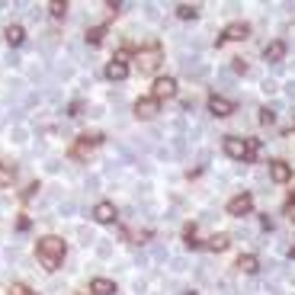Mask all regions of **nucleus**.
I'll return each instance as SVG.
<instances>
[{"label":"nucleus","mask_w":295,"mask_h":295,"mask_svg":"<svg viewBox=\"0 0 295 295\" xmlns=\"http://www.w3.org/2000/svg\"><path fill=\"white\" fill-rule=\"evenodd\" d=\"M39 257L45 263V270H55L64 257V241L58 234H48V238H39Z\"/></svg>","instance_id":"f257e3e1"},{"label":"nucleus","mask_w":295,"mask_h":295,"mask_svg":"<svg viewBox=\"0 0 295 295\" xmlns=\"http://www.w3.org/2000/svg\"><path fill=\"white\" fill-rule=\"evenodd\" d=\"M250 151H254V144L244 141V138H225V154H228L231 161H247L250 158Z\"/></svg>","instance_id":"f03ea898"},{"label":"nucleus","mask_w":295,"mask_h":295,"mask_svg":"<svg viewBox=\"0 0 295 295\" xmlns=\"http://www.w3.org/2000/svg\"><path fill=\"white\" fill-rule=\"evenodd\" d=\"M180 64H183L186 77H196V81H199V77H205V74H209V67H205L202 61H199L196 55H193V58H189V55H183V61H180Z\"/></svg>","instance_id":"7ed1b4c3"},{"label":"nucleus","mask_w":295,"mask_h":295,"mask_svg":"<svg viewBox=\"0 0 295 295\" xmlns=\"http://www.w3.org/2000/svg\"><path fill=\"white\" fill-rule=\"evenodd\" d=\"M173 93H177V81H173V77H158V81H154V100L173 97Z\"/></svg>","instance_id":"20e7f679"},{"label":"nucleus","mask_w":295,"mask_h":295,"mask_svg":"<svg viewBox=\"0 0 295 295\" xmlns=\"http://www.w3.org/2000/svg\"><path fill=\"white\" fill-rule=\"evenodd\" d=\"M209 112H212V116H218V119H225V116H231V112H234V106H231V100H225V97L215 93V97L209 100Z\"/></svg>","instance_id":"39448f33"},{"label":"nucleus","mask_w":295,"mask_h":295,"mask_svg":"<svg viewBox=\"0 0 295 295\" xmlns=\"http://www.w3.org/2000/svg\"><path fill=\"white\" fill-rule=\"evenodd\" d=\"M250 205H254V199H250L247 193L244 196H234L231 202H228V215H238V218H241V215L250 212Z\"/></svg>","instance_id":"423d86ee"},{"label":"nucleus","mask_w":295,"mask_h":295,"mask_svg":"<svg viewBox=\"0 0 295 295\" xmlns=\"http://www.w3.org/2000/svg\"><path fill=\"white\" fill-rule=\"evenodd\" d=\"M158 61H161V51H158V48H144L141 55H138V67H141L144 74L154 71V67H158Z\"/></svg>","instance_id":"0eeeda50"},{"label":"nucleus","mask_w":295,"mask_h":295,"mask_svg":"<svg viewBox=\"0 0 295 295\" xmlns=\"http://www.w3.org/2000/svg\"><path fill=\"white\" fill-rule=\"evenodd\" d=\"M93 218H97L100 225H112V222H116V205L97 202V209H93Z\"/></svg>","instance_id":"6e6552de"},{"label":"nucleus","mask_w":295,"mask_h":295,"mask_svg":"<svg viewBox=\"0 0 295 295\" xmlns=\"http://www.w3.org/2000/svg\"><path fill=\"white\" fill-rule=\"evenodd\" d=\"M135 116L144 119V122H148V119H154V116H158V100H138L135 103Z\"/></svg>","instance_id":"1a4fd4ad"},{"label":"nucleus","mask_w":295,"mask_h":295,"mask_svg":"<svg viewBox=\"0 0 295 295\" xmlns=\"http://www.w3.org/2000/svg\"><path fill=\"white\" fill-rule=\"evenodd\" d=\"M125 74H128V67H125V61H119V58L106 64V77L109 81H125Z\"/></svg>","instance_id":"9d476101"},{"label":"nucleus","mask_w":295,"mask_h":295,"mask_svg":"<svg viewBox=\"0 0 295 295\" xmlns=\"http://www.w3.org/2000/svg\"><path fill=\"white\" fill-rule=\"evenodd\" d=\"M247 32H250V29H247L244 23H231L228 29H225V39H231V42H244V39H247Z\"/></svg>","instance_id":"9b49d317"},{"label":"nucleus","mask_w":295,"mask_h":295,"mask_svg":"<svg viewBox=\"0 0 295 295\" xmlns=\"http://www.w3.org/2000/svg\"><path fill=\"white\" fill-rule=\"evenodd\" d=\"M270 177L276 180V183H285V180L292 177V170H289V164H282V161H276L273 167H270Z\"/></svg>","instance_id":"f8f14e48"},{"label":"nucleus","mask_w":295,"mask_h":295,"mask_svg":"<svg viewBox=\"0 0 295 295\" xmlns=\"http://www.w3.org/2000/svg\"><path fill=\"white\" fill-rule=\"evenodd\" d=\"M263 55H266V61H276V64H279L282 55H285V45H282V42H273V45L263 48Z\"/></svg>","instance_id":"ddd939ff"},{"label":"nucleus","mask_w":295,"mask_h":295,"mask_svg":"<svg viewBox=\"0 0 295 295\" xmlns=\"http://www.w3.org/2000/svg\"><path fill=\"white\" fill-rule=\"evenodd\" d=\"M228 244H231L228 234H212V238L205 241V247H209V250H218V254H222V250H228Z\"/></svg>","instance_id":"4468645a"},{"label":"nucleus","mask_w":295,"mask_h":295,"mask_svg":"<svg viewBox=\"0 0 295 295\" xmlns=\"http://www.w3.org/2000/svg\"><path fill=\"white\" fill-rule=\"evenodd\" d=\"M23 39H26V32H23V26H7V42L16 48V45H23Z\"/></svg>","instance_id":"2eb2a0df"},{"label":"nucleus","mask_w":295,"mask_h":295,"mask_svg":"<svg viewBox=\"0 0 295 295\" xmlns=\"http://www.w3.org/2000/svg\"><path fill=\"white\" fill-rule=\"evenodd\" d=\"M23 93H26L23 81H10V84H7V100H23Z\"/></svg>","instance_id":"dca6fc26"},{"label":"nucleus","mask_w":295,"mask_h":295,"mask_svg":"<svg viewBox=\"0 0 295 295\" xmlns=\"http://www.w3.org/2000/svg\"><path fill=\"white\" fill-rule=\"evenodd\" d=\"M90 289L100 292V295H112V292H116V282H109V279H93Z\"/></svg>","instance_id":"f3484780"},{"label":"nucleus","mask_w":295,"mask_h":295,"mask_svg":"<svg viewBox=\"0 0 295 295\" xmlns=\"http://www.w3.org/2000/svg\"><path fill=\"white\" fill-rule=\"evenodd\" d=\"M74 212H77V202H74V199H61V202H58V215H61V218H71Z\"/></svg>","instance_id":"a211bd4d"},{"label":"nucleus","mask_w":295,"mask_h":295,"mask_svg":"<svg viewBox=\"0 0 295 295\" xmlns=\"http://www.w3.org/2000/svg\"><path fill=\"white\" fill-rule=\"evenodd\" d=\"M238 266H241L244 273H257V270H260V266H257V257H250V254L241 257V260H238Z\"/></svg>","instance_id":"6ab92c4d"},{"label":"nucleus","mask_w":295,"mask_h":295,"mask_svg":"<svg viewBox=\"0 0 295 295\" xmlns=\"http://www.w3.org/2000/svg\"><path fill=\"white\" fill-rule=\"evenodd\" d=\"M196 13H199V10H196L193 4H180V7H177V16H180V20H196Z\"/></svg>","instance_id":"aec40b11"},{"label":"nucleus","mask_w":295,"mask_h":295,"mask_svg":"<svg viewBox=\"0 0 295 295\" xmlns=\"http://www.w3.org/2000/svg\"><path fill=\"white\" fill-rule=\"evenodd\" d=\"M26 138H29V132H26L23 125H16V128H10V141H13V144H26Z\"/></svg>","instance_id":"412c9836"},{"label":"nucleus","mask_w":295,"mask_h":295,"mask_svg":"<svg viewBox=\"0 0 295 295\" xmlns=\"http://www.w3.org/2000/svg\"><path fill=\"white\" fill-rule=\"evenodd\" d=\"M97 257L100 260H109L112 257V244H109V241H97Z\"/></svg>","instance_id":"4be33fe9"},{"label":"nucleus","mask_w":295,"mask_h":295,"mask_svg":"<svg viewBox=\"0 0 295 295\" xmlns=\"http://www.w3.org/2000/svg\"><path fill=\"white\" fill-rule=\"evenodd\" d=\"M13 183V170L10 167H4V164H0V189H7Z\"/></svg>","instance_id":"5701e85b"},{"label":"nucleus","mask_w":295,"mask_h":295,"mask_svg":"<svg viewBox=\"0 0 295 295\" xmlns=\"http://www.w3.org/2000/svg\"><path fill=\"white\" fill-rule=\"evenodd\" d=\"M173 154H177V158H183V154H186V135L173 138Z\"/></svg>","instance_id":"b1692460"},{"label":"nucleus","mask_w":295,"mask_h":295,"mask_svg":"<svg viewBox=\"0 0 295 295\" xmlns=\"http://www.w3.org/2000/svg\"><path fill=\"white\" fill-rule=\"evenodd\" d=\"M77 238H81V244H93V241H97V238H93V231L87 228V225H84V228H77Z\"/></svg>","instance_id":"393cba45"},{"label":"nucleus","mask_w":295,"mask_h":295,"mask_svg":"<svg viewBox=\"0 0 295 295\" xmlns=\"http://www.w3.org/2000/svg\"><path fill=\"white\" fill-rule=\"evenodd\" d=\"M4 64H7V67H20V55H16V51H7V55H4Z\"/></svg>","instance_id":"a878e982"},{"label":"nucleus","mask_w":295,"mask_h":295,"mask_svg":"<svg viewBox=\"0 0 295 295\" xmlns=\"http://www.w3.org/2000/svg\"><path fill=\"white\" fill-rule=\"evenodd\" d=\"M170 270H173V273H186V270H189V263H186L183 257H177V260H173V266H170Z\"/></svg>","instance_id":"bb28decb"},{"label":"nucleus","mask_w":295,"mask_h":295,"mask_svg":"<svg viewBox=\"0 0 295 295\" xmlns=\"http://www.w3.org/2000/svg\"><path fill=\"white\" fill-rule=\"evenodd\" d=\"M260 122L273 125V122H276V109H263V112H260Z\"/></svg>","instance_id":"cd10ccee"},{"label":"nucleus","mask_w":295,"mask_h":295,"mask_svg":"<svg viewBox=\"0 0 295 295\" xmlns=\"http://www.w3.org/2000/svg\"><path fill=\"white\" fill-rule=\"evenodd\" d=\"M84 186H87V189H90V193H93V189L100 186V177H97V173H90V177L84 180Z\"/></svg>","instance_id":"c85d7f7f"},{"label":"nucleus","mask_w":295,"mask_h":295,"mask_svg":"<svg viewBox=\"0 0 295 295\" xmlns=\"http://www.w3.org/2000/svg\"><path fill=\"white\" fill-rule=\"evenodd\" d=\"M276 90H279V84H276V81H263V93H266V97H273Z\"/></svg>","instance_id":"c756f323"},{"label":"nucleus","mask_w":295,"mask_h":295,"mask_svg":"<svg viewBox=\"0 0 295 295\" xmlns=\"http://www.w3.org/2000/svg\"><path fill=\"white\" fill-rule=\"evenodd\" d=\"M45 170H48V173H58V170H61V161H58V158H51V161L45 164Z\"/></svg>","instance_id":"7c9ffc66"},{"label":"nucleus","mask_w":295,"mask_h":295,"mask_svg":"<svg viewBox=\"0 0 295 295\" xmlns=\"http://www.w3.org/2000/svg\"><path fill=\"white\" fill-rule=\"evenodd\" d=\"M282 90H285V97H289V100H295V77H292V81L282 87Z\"/></svg>","instance_id":"2f4dec72"},{"label":"nucleus","mask_w":295,"mask_h":295,"mask_svg":"<svg viewBox=\"0 0 295 295\" xmlns=\"http://www.w3.org/2000/svg\"><path fill=\"white\" fill-rule=\"evenodd\" d=\"M144 16H148V20H158V7L148 4V7H144Z\"/></svg>","instance_id":"473e14b6"},{"label":"nucleus","mask_w":295,"mask_h":295,"mask_svg":"<svg viewBox=\"0 0 295 295\" xmlns=\"http://www.w3.org/2000/svg\"><path fill=\"white\" fill-rule=\"evenodd\" d=\"M48 10H51V13H55V16H64V10H67V7H64V4H51V7H48Z\"/></svg>","instance_id":"72a5a7b5"},{"label":"nucleus","mask_w":295,"mask_h":295,"mask_svg":"<svg viewBox=\"0 0 295 295\" xmlns=\"http://www.w3.org/2000/svg\"><path fill=\"white\" fill-rule=\"evenodd\" d=\"M154 260H167V247H154Z\"/></svg>","instance_id":"f704fd0d"},{"label":"nucleus","mask_w":295,"mask_h":295,"mask_svg":"<svg viewBox=\"0 0 295 295\" xmlns=\"http://www.w3.org/2000/svg\"><path fill=\"white\" fill-rule=\"evenodd\" d=\"M135 263L138 266H148V254H135Z\"/></svg>","instance_id":"c9c22d12"},{"label":"nucleus","mask_w":295,"mask_h":295,"mask_svg":"<svg viewBox=\"0 0 295 295\" xmlns=\"http://www.w3.org/2000/svg\"><path fill=\"white\" fill-rule=\"evenodd\" d=\"M289 218H292V222H295V205H289Z\"/></svg>","instance_id":"e433bc0d"},{"label":"nucleus","mask_w":295,"mask_h":295,"mask_svg":"<svg viewBox=\"0 0 295 295\" xmlns=\"http://www.w3.org/2000/svg\"><path fill=\"white\" fill-rule=\"evenodd\" d=\"M289 254H292V257H295V244H292V247H289Z\"/></svg>","instance_id":"4c0bfd02"}]
</instances>
